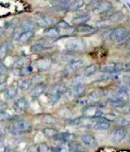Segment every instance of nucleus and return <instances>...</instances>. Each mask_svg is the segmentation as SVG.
I'll use <instances>...</instances> for the list:
<instances>
[{
	"label": "nucleus",
	"instance_id": "nucleus-1",
	"mask_svg": "<svg viewBox=\"0 0 130 152\" xmlns=\"http://www.w3.org/2000/svg\"><path fill=\"white\" fill-rule=\"evenodd\" d=\"M32 126L30 121L26 119H18L13 122L9 126V131L13 135H19L30 131Z\"/></svg>",
	"mask_w": 130,
	"mask_h": 152
},
{
	"label": "nucleus",
	"instance_id": "nucleus-2",
	"mask_svg": "<svg viewBox=\"0 0 130 152\" xmlns=\"http://www.w3.org/2000/svg\"><path fill=\"white\" fill-rule=\"evenodd\" d=\"M91 8L92 10L98 14H102L110 12L113 8V5L108 1H95L91 2Z\"/></svg>",
	"mask_w": 130,
	"mask_h": 152
},
{
	"label": "nucleus",
	"instance_id": "nucleus-3",
	"mask_svg": "<svg viewBox=\"0 0 130 152\" xmlns=\"http://www.w3.org/2000/svg\"><path fill=\"white\" fill-rule=\"evenodd\" d=\"M34 20L36 24L40 26H49L55 23V19L51 16L47 14H44L42 12H38L35 15Z\"/></svg>",
	"mask_w": 130,
	"mask_h": 152
},
{
	"label": "nucleus",
	"instance_id": "nucleus-4",
	"mask_svg": "<svg viewBox=\"0 0 130 152\" xmlns=\"http://www.w3.org/2000/svg\"><path fill=\"white\" fill-rule=\"evenodd\" d=\"M82 114L85 117L95 119V118L102 117L104 113L101 110L98 109L95 105H89L86 107L82 110Z\"/></svg>",
	"mask_w": 130,
	"mask_h": 152
},
{
	"label": "nucleus",
	"instance_id": "nucleus-5",
	"mask_svg": "<svg viewBox=\"0 0 130 152\" xmlns=\"http://www.w3.org/2000/svg\"><path fill=\"white\" fill-rule=\"evenodd\" d=\"M66 49L71 52H80L86 49V45L82 39H74L66 44Z\"/></svg>",
	"mask_w": 130,
	"mask_h": 152
},
{
	"label": "nucleus",
	"instance_id": "nucleus-6",
	"mask_svg": "<svg viewBox=\"0 0 130 152\" xmlns=\"http://www.w3.org/2000/svg\"><path fill=\"white\" fill-rule=\"evenodd\" d=\"M123 69V65L115 62H109L101 67V71L104 73L115 75L121 72Z\"/></svg>",
	"mask_w": 130,
	"mask_h": 152
},
{
	"label": "nucleus",
	"instance_id": "nucleus-7",
	"mask_svg": "<svg viewBox=\"0 0 130 152\" xmlns=\"http://www.w3.org/2000/svg\"><path fill=\"white\" fill-rule=\"evenodd\" d=\"M127 134L126 130L123 128L115 129L110 134V140L112 143H119L125 138Z\"/></svg>",
	"mask_w": 130,
	"mask_h": 152
},
{
	"label": "nucleus",
	"instance_id": "nucleus-8",
	"mask_svg": "<svg viewBox=\"0 0 130 152\" xmlns=\"http://www.w3.org/2000/svg\"><path fill=\"white\" fill-rule=\"evenodd\" d=\"M28 101L27 100V99L25 97H21V98L17 99L14 102L13 107H14V110L16 112H24L28 108Z\"/></svg>",
	"mask_w": 130,
	"mask_h": 152
},
{
	"label": "nucleus",
	"instance_id": "nucleus-9",
	"mask_svg": "<svg viewBox=\"0 0 130 152\" xmlns=\"http://www.w3.org/2000/svg\"><path fill=\"white\" fill-rule=\"evenodd\" d=\"M127 33H128V31H127V30L125 28L119 27V28H116L115 29L112 30L109 37L113 41H116L120 38H121L122 37L126 34Z\"/></svg>",
	"mask_w": 130,
	"mask_h": 152
},
{
	"label": "nucleus",
	"instance_id": "nucleus-10",
	"mask_svg": "<svg viewBox=\"0 0 130 152\" xmlns=\"http://www.w3.org/2000/svg\"><path fill=\"white\" fill-rule=\"evenodd\" d=\"M95 123L93 125V128L96 130H107L110 128V124L104 117L95 118Z\"/></svg>",
	"mask_w": 130,
	"mask_h": 152
},
{
	"label": "nucleus",
	"instance_id": "nucleus-11",
	"mask_svg": "<svg viewBox=\"0 0 130 152\" xmlns=\"http://www.w3.org/2000/svg\"><path fill=\"white\" fill-rule=\"evenodd\" d=\"M46 88V86L45 84L40 83L36 85L34 88H32V91H31L30 97H32V99H36L38 98V97H40L45 92Z\"/></svg>",
	"mask_w": 130,
	"mask_h": 152
},
{
	"label": "nucleus",
	"instance_id": "nucleus-12",
	"mask_svg": "<svg viewBox=\"0 0 130 152\" xmlns=\"http://www.w3.org/2000/svg\"><path fill=\"white\" fill-rule=\"evenodd\" d=\"M84 66V61L82 59H76V60L72 61L71 62H70L68 64V66L66 68V71L67 72H75L77 70H78L79 69H80L81 67Z\"/></svg>",
	"mask_w": 130,
	"mask_h": 152
},
{
	"label": "nucleus",
	"instance_id": "nucleus-13",
	"mask_svg": "<svg viewBox=\"0 0 130 152\" xmlns=\"http://www.w3.org/2000/svg\"><path fill=\"white\" fill-rule=\"evenodd\" d=\"M81 141L83 143V145H85L87 147L95 148L97 145V142H96L95 137L89 135V134H85V135H82Z\"/></svg>",
	"mask_w": 130,
	"mask_h": 152
},
{
	"label": "nucleus",
	"instance_id": "nucleus-14",
	"mask_svg": "<svg viewBox=\"0 0 130 152\" xmlns=\"http://www.w3.org/2000/svg\"><path fill=\"white\" fill-rule=\"evenodd\" d=\"M43 34H44L45 36H46L48 38L53 39V38H56L59 37L60 30L57 27H48V28L45 29Z\"/></svg>",
	"mask_w": 130,
	"mask_h": 152
},
{
	"label": "nucleus",
	"instance_id": "nucleus-15",
	"mask_svg": "<svg viewBox=\"0 0 130 152\" xmlns=\"http://www.w3.org/2000/svg\"><path fill=\"white\" fill-rule=\"evenodd\" d=\"M32 84L33 83H32V81L31 78L22 79L17 81V88L20 90L23 91H27L30 88Z\"/></svg>",
	"mask_w": 130,
	"mask_h": 152
},
{
	"label": "nucleus",
	"instance_id": "nucleus-16",
	"mask_svg": "<svg viewBox=\"0 0 130 152\" xmlns=\"http://www.w3.org/2000/svg\"><path fill=\"white\" fill-rule=\"evenodd\" d=\"M17 92H18V88H17V86H12L9 87V88H6V90L4 91V95H5V97L8 100H11V99H13L17 96Z\"/></svg>",
	"mask_w": 130,
	"mask_h": 152
},
{
	"label": "nucleus",
	"instance_id": "nucleus-17",
	"mask_svg": "<svg viewBox=\"0 0 130 152\" xmlns=\"http://www.w3.org/2000/svg\"><path fill=\"white\" fill-rule=\"evenodd\" d=\"M76 31L79 33H84V34H92L95 32L96 29L94 27L89 25V24H80V25H77L76 28Z\"/></svg>",
	"mask_w": 130,
	"mask_h": 152
},
{
	"label": "nucleus",
	"instance_id": "nucleus-18",
	"mask_svg": "<svg viewBox=\"0 0 130 152\" xmlns=\"http://www.w3.org/2000/svg\"><path fill=\"white\" fill-rule=\"evenodd\" d=\"M51 60L48 58H43V59H40L36 63V66L38 69L42 70V71H46L47 69L51 67Z\"/></svg>",
	"mask_w": 130,
	"mask_h": 152
},
{
	"label": "nucleus",
	"instance_id": "nucleus-19",
	"mask_svg": "<svg viewBox=\"0 0 130 152\" xmlns=\"http://www.w3.org/2000/svg\"><path fill=\"white\" fill-rule=\"evenodd\" d=\"M55 138H58V139H60V140L63 141V142H66V143H68V142H73V141L75 140L76 136L74 134H72V133L61 132L59 133Z\"/></svg>",
	"mask_w": 130,
	"mask_h": 152
},
{
	"label": "nucleus",
	"instance_id": "nucleus-20",
	"mask_svg": "<svg viewBox=\"0 0 130 152\" xmlns=\"http://www.w3.org/2000/svg\"><path fill=\"white\" fill-rule=\"evenodd\" d=\"M89 20H90V15H78L74 18L72 20V23L74 24H77V25H80V24H86Z\"/></svg>",
	"mask_w": 130,
	"mask_h": 152
},
{
	"label": "nucleus",
	"instance_id": "nucleus-21",
	"mask_svg": "<svg viewBox=\"0 0 130 152\" xmlns=\"http://www.w3.org/2000/svg\"><path fill=\"white\" fill-rule=\"evenodd\" d=\"M85 85L84 84L79 85H77V86H74L73 88L72 91L70 92V95H73L74 97H80L81 95L83 94V92L85 91Z\"/></svg>",
	"mask_w": 130,
	"mask_h": 152
},
{
	"label": "nucleus",
	"instance_id": "nucleus-22",
	"mask_svg": "<svg viewBox=\"0 0 130 152\" xmlns=\"http://www.w3.org/2000/svg\"><path fill=\"white\" fill-rule=\"evenodd\" d=\"M43 133L46 137L48 138H55L59 134L58 130L54 128H45L43 130Z\"/></svg>",
	"mask_w": 130,
	"mask_h": 152
},
{
	"label": "nucleus",
	"instance_id": "nucleus-23",
	"mask_svg": "<svg viewBox=\"0 0 130 152\" xmlns=\"http://www.w3.org/2000/svg\"><path fill=\"white\" fill-rule=\"evenodd\" d=\"M98 67L96 65L92 64L90 65V66H88L87 67H86L85 68V69H84V71H83L84 76H86V77L92 76L98 71Z\"/></svg>",
	"mask_w": 130,
	"mask_h": 152
},
{
	"label": "nucleus",
	"instance_id": "nucleus-24",
	"mask_svg": "<svg viewBox=\"0 0 130 152\" xmlns=\"http://www.w3.org/2000/svg\"><path fill=\"white\" fill-rule=\"evenodd\" d=\"M124 18V15L122 12H116L112 13L109 16V20L110 22H120V21H123Z\"/></svg>",
	"mask_w": 130,
	"mask_h": 152
},
{
	"label": "nucleus",
	"instance_id": "nucleus-25",
	"mask_svg": "<svg viewBox=\"0 0 130 152\" xmlns=\"http://www.w3.org/2000/svg\"><path fill=\"white\" fill-rule=\"evenodd\" d=\"M9 46L8 42H4L0 45V61L3 60L6 56H7L8 51H9Z\"/></svg>",
	"mask_w": 130,
	"mask_h": 152
},
{
	"label": "nucleus",
	"instance_id": "nucleus-26",
	"mask_svg": "<svg viewBox=\"0 0 130 152\" xmlns=\"http://www.w3.org/2000/svg\"><path fill=\"white\" fill-rule=\"evenodd\" d=\"M33 34H34V33H33V31H24V32L21 33V36L19 37V41L21 42V43H26V42H27L30 39L32 38Z\"/></svg>",
	"mask_w": 130,
	"mask_h": 152
},
{
	"label": "nucleus",
	"instance_id": "nucleus-27",
	"mask_svg": "<svg viewBox=\"0 0 130 152\" xmlns=\"http://www.w3.org/2000/svg\"><path fill=\"white\" fill-rule=\"evenodd\" d=\"M67 91H68L67 85H64V84H61V85H57L56 87H55L53 90H52V93L57 94H59L61 96L63 94L66 93Z\"/></svg>",
	"mask_w": 130,
	"mask_h": 152
},
{
	"label": "nucleus",
	"instance_id": "nucleus-28",
	"mask_svg": "<svg viewBox=\"0 0 130 152\" xmlns=\"http://www.w3.org/2000/svg\"><path fill=\"white\" fill-rule=\"evenodd\" d=\"M29 61L27 58L26 57H21L17 61H16L14 68H18V69H23V68L28 67Z\"/></svg>",
	"mask_w": 130,
	"mask_h": 152
},
{
	"label": "nucleus",
	"instance_id": "nucleus-29",
	"mask_svg": "<svg viewBox=\"0 0 130 152\" xmlns=\"http://www.w3.org/2000/svg\"><path fill=\"white\" fill-rule=\"evenodd\" d=\"M34 28V22H32L30 20H27L24 22H23L21 25V29L24 31H32Z\"/></svg>",
	"mask_w": 130,
	"mask_h": 152
},
{
	"label": "nucleus",
	"instance_id": "nucleus-30",
	"mask_svg": "<svg viewBox=\"0 0 130 152\" xmlns=\"http://www.w3.org/2000/svg\"><path fill=\"white\" fill-rule=\"evenodd\" d=\"M84 1L82 0H79V1H72V3L70 5L69 9L71 10H78V9H81L84 5Z\"/></svg>",
	"mask_w": 130,
	"mask_h": 152
},
{
	"label": "nucleus",
	"instance_id": "nucleus-31",
	"mask_svg": "<svg viewBox=\"0 0 130 152\" xmlns=\"http://www.w3.org/2000/svg\"><path fill=\"white\" fill-rule=\"evenodd\" d=\"M130 40V33H127L126 34L124 35L123 37H122L121 38H120L119 40H117L116 42V44L117 45H123L124 43L126 44Z\"/></svg>",
	"mask_w": 130,
	"mask_h": 152
},
{
	"label": "nucleus",
	"instance_id": "nucleus-32",
	"mask_svg": "<svg viewBox=\"0 0 130 152\" xmlns=\"http://www.w3.org/2000/svg\"><path fill=\"white\" fill-rule=\"evenodd\" d=\"M44 46L42 44V43H36V44H33V45L31 47L30 50L32 51V53H40L41 51H43L44 50Z\"/></svg>",
	"mask_w": 130,
	"mask_h": 152
},
{
	"label": "nucleus",
	"instance_id": "nucleus-33",
	"mask_svg": "<svg viewBox=\"0 0 130 152\" xmlns=\"http://www.w3.org/2000/svg\"><path fill=\"white\" fill-rule=\"evenodd\" d=\"M110 21L109 20H102L96 23V27L98 28H105L110 26Z\"/></svg>",
	"mask_w": 130,
	"mask_h": 152
},
{
	"label": "nucleus",
	"instance_id": "nucleus-34",
	"mask_svg": "<svg viewBox=\"0 0 130 152\" xmlns=\"http://www.w3.org/2000/svg\"><path fill=\"white\" fill-rule=\"evenodd\" d=\"M126 103L118 100H110V104L113 107H123Z\"/></svg>",
	"mask_w": 130,
	"mask_h": 152
},
{
	"label": "nucleus",
	"instance_id": "nucleus-35",
	"mask_svg": "<svg viewBox=\"0 0 130 152\" xmlns=\"http://www.w3.org/2000/svg\"><path fill=\"white\" fill-rule=\"evenodd\" d=\"M100 97H101V94L99 92L93 91L89 95L88 99H89V101H96L100 98Z\"/></svg>",
	"mask_w": 130,
	"mask_h": 152
},
{
	"label": "nucleus",
	"instance_id": "nucleus-36",
	"mask_svg": "<svg viewBox=\"0 0 130 152\" xmlns=\"http://www.w3.org/2000/svg\"><path fill=\"white\" fill-rule=\"evenodd\" d=\"M43 122L46 124H54L56 122V119L51 115H46L43 117Z\"/></svg>",
	"mask_w": 130,
	"mask_h": 152
},
{
	"label": "nucleus",
	"instance_id": "nucleus-37",
	"mask_svg": "<svg viewBox=\"0 0 130 152\" xmlns=\"http://www.w3.org/2000/svg\"><path fill=\"white\" fill-rule=\"evenodd\" d=\"M60 98H61V95L57 94L51 93V97H50V98H49L50 104H51V105H54V104H55L57 102H58V100H60Z\"/></svg>",
	"mask_w": 130,
	"mask_h": 152
},
{
	"label": "nucleus",
	"instance_id": "nucleus-38",
	"mask_svg": "<svg viewBox=\"0 0 130 152\" xmlns=\"http://www.w3.org/2000/svg\"><path fill=\"white\" fill-rule=\"evenodd\" d=\"M82 84H83V78L81 75H77L73 78L72 85H74V87L77 86V85H82Z\"/></svg>",
	"mask_w": 130,
	"mask_h": 152
},
{
	"label": "nucleus",
	"instance_id": "nucleus-39",
	"mask_svg": "<svg viewBox=\"0 0 130 152\" xmlns=\"http://www.w3.org/2000/svg\"><path fill=\"white\" fill-rule=\"evenodd\" d=\"M38 148H39L40 152H51V148H50L48 147V145H47L46 143H45V142L40 144V145L38 146Z\"/></svg>",
	"mask_w": 130,
	"mask_h": 152
},
{
	"label": "nucleus",
	"instance_id": "nucleus-40",
	"mask_svg": "<svg viewBox=\"0 0 130 152\" xmlns=\"http://www.w3.org/2000/svg\"><path fill=\"white\" fill-rule=\"evenodd\" d=\"M11 118H12L11 114L9 113L8 112H6V111L0 112V122L8 120V119H10Z\"/></svg>",
	"mask_w": 130,
	"mask_h": 152
},
{
	"label": "nucleus",
	"instance_id": "nucleus-41",
	"mask_svg": "<svg viewBox=\"0 0 130 152\" xmlns=\"http://www.w3.org/2000/svg\"><path fill=\"white\" fill-rule=\"evenodd\" d=\"M89 102V99L86 98V97H79V98L77 100V101H76V104H77V105L83 106L87 104Z\"/></svg>",
	"mask_w": 130,
	"mask_h": 152
},
{
	"label": "nucleus",
	"instance_id": "nucleus-42",
	"mask_svg": "<svg viewBox=\"0 0 130 152\" xmlns=\"http://www.w3.org/2000/svg\"><path fill=\"white\" fill-rule=\"evenodd\" d=\"M116 122L121 126H126L129 125L128 119H126L124 117H117Z\"/></svg>",
	"mask_w": 130,
	"mask_h": 152
},
{
	"label": "nucleus",
	"instance_id": "nucleus-43",
	"mask_svg": "<svg viewBox=\"0 0 130 152\" xmlns=\"http://www.w3.org/2000/svg\"><path fill=\"white\" fill-rule=\"evenodd\" d=\"M51 152H69V151L67 150V148H61L58 147V146H55V147H52L51 148Z\"/></svg>",
	"mask_w": 130,
	"mask_h": 152
},
{
	"label": "nucleus",
	"instance_id": "nucleus-44",
	"mask_svg": "<svg viewBox=\"0 0 130 152\" xmlns=\"http://www.w3.org/2000/svg\"><path fill=\"white\" fill-rule=\"evenodd\" d=\"M56 26L58 28H70V24H68V23H67L66 21H61L57 23Z\"/></svg>",
	"mask_w": 130,
	"mask_h": 152
},
{
	"label": "nucleus",
	"instance_id": "nucleus-45",
	"mask_svg": "<svg viewBox=\"0 0 130 152\" xmlns=\"http://www.w3.org/2000/svg\"><path fill=\"white\" fill-rule=\"evenodd\" d=\"M8 104L7 103L4 102V101H1L0 100V112H2V111H5V110L7 109Z\"/></svg>",
	"mask_w": 130,
	"mask_h": 152
},
{
	"label": "nucleus",
	"instance_id": "nucleus-46",
	"mask_svg": "<svg viewBox=\"0 0 130 152\" xmlns=\"http://www.w3.org/2000/svg\"><path fill=\"white\" fill-rule=\"evenodd\" d=\"M27 152H40L39 148H38V146L36 145H31L28 148Z\"/></svg>",
	"mask_w": 130,
	"mask_h": 152
},
{
	"label": "nucleus",
	"instance_id": "nucleus-47",
	"mask_svg": "<svg viewBox=\"0 0 130 152\" xmlns=\"http://www.w3.org/2000/svg\"><path fill=\"white\" fill-rule=\"evenodd\" d=\"M6 83H0V93L1 92H4L6 90Z\"/></svg>",
	"mask_w": 130,
	"mask_h": 152
},
{
	"label": "nucleus",
	"instance_id": "nucleus-48",
	"mask_svg": "<svg viewBox=\"0 0 130 152\" xmlns=\"http://www.w3.org/2000/svg\"><path fill=\"white\" fill-rule=\"evenodd\" d=\"M4 33H5V29H4V28L0 27V37L4 34Z\"/></svg>",
	"mask_w": 130,
	"mask_h": 152
},
{
	"label": "nucleus",
	"instance_id": "nucleus-49",
	"mask_svg": "<svg viewBox=\"0 0 130 152\" xmlns=\"http://www.w3.org/2000/svg\"><path fill=\"white\" fill-rule=\"evenodd\" d=\"M126 47L127 50H130V40L126 43Z\"/></svg>",
	"mask_w": 130,
	"mask_h": 152
},
{
	"label": "nucleus",
	"instance_id": "nucleus-50",
	"mask_svg": "<svg viewBox=\"0 0 130 152\" xmlns=\"http://www.w3.org/2000/svg\"><path fill=\"white\" fill-rule=\"evenodd\" d=\"M2 135H3V131H2V129H0V138L2 136Z\"/></svg>",
	"mask_w": 130,
	"mask_h": 152
},
{
	"label": "nucleus",
	"instance_id": "nucleus-51",
	"mask_svg": "<svg viewBox=\"0 0 130 152\" xmlns=\"http://www.w3.org/2000/svg\"><path fill=\"white\" fill-rule=\"evenodd\" d=\"M126 113H130V106H129V107H127L126 110Z\"/></svg>",
	"mask_w": 130,
	"mask_h": 152
},
{
	"label": "nucleus",
	"instance_id": "nucleus-52",
	"mask_svg": "<svg viewBox=\"0 0 130 152\" xmlns=\"http://www.w3.org/2000/svg\"><path fill=\"white\" fill-rule=\"evenodd\" d=\"M77 152H85V151H84V150H83V149H80V150H79V151H77Z\"/></svg>",
	"mask_w": 130,
	"mask_h": 152
},
{
	"label": "nucleus",
	"instance_id": "nucleus-53",
	"mask_svg": "<svg viewBox=\"0 0 130 152\" xmlns=\"http://www.w3.org/2000/svg\"><path fill=\"white\" fill-rule=\"evenodd\" d=\"M129 140L130 141V134H129Z\"/></svg>",
	"mask_w": 130,
	"mask_h": 152
},
{
	"label": "nucleus",
	"instance_id": "nucleus-54",
	"mask_svg": "<svg viewBox=\"0 0 130 152\" xmlns=\"http://www.w3.org/2000/svg\"><path fill=\"white\" fill-rule=\"evenodd\" d=\"M2 62H0V66H1V65H2Z\"/></svg>",
	"mask_w": 130,
	"mask_h": 152
},
{
	"label": "nucleus",
	"instance_id": "nucleus-55",
	"mask_svg": "<svg viewBox=\"0 0 130 152\" xmlns=\"http://www.w3.org/2000/svg\"><path fill=\"white\" fill-rule=\"evenodd\" d=\"M129 94H130V91H129Z\"/></svg>",
	"mask_w": 130,
	"mask_h": 152
}]
</instances>
